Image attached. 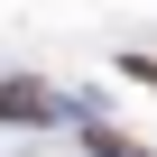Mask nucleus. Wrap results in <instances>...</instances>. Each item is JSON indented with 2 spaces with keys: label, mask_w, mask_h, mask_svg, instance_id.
<instances>
[{
  "label": "nucleus",
  "mask_w": 157,
  "mask_h": 157,
  "mask_svg": "<svg viewBox=\"0 0 157 157\" xmlns=\"http://www.w3.org/2000/svg\"><path fill=\"white\" fill-rule=\"evenodd\" d=\"M46 111H56V102H46L37 83H0V120H28V129H37Z\"/></svg>",
  "instance_id": "nucleus-1"
},
{
  "label": "nucleus",
  "mask_w": 157,
  "mask_h": 157,
  "mask_svg": "<svg viewBox=\"0 0 157 157\" xmlns=\"http://www.w3.org/2000/svg\"><path fill=\"white\" fill-rule=\"evenodd\" d=\"M83 139H93V157H148V148H139V139H129V129H111V120H93V129H83Z\"/></svg>",
  "instance_id": "nucleus-2"
},
{
  "label": "nucleus",
  "mask_w": 157,
  "mask_h": 157,
  "mask_svg": "<svg viewBox=\"0 0 157 157\" xmlns=\"http://www.w3.org/2000/svg\"><path fill=\"white\" fill-rule=\"evenodd\" d=\"M120 74H129V83H148V93H157V56H120Z\"/></svg>",
  "instance_id": "nucleus-3"
}]
</instances>
